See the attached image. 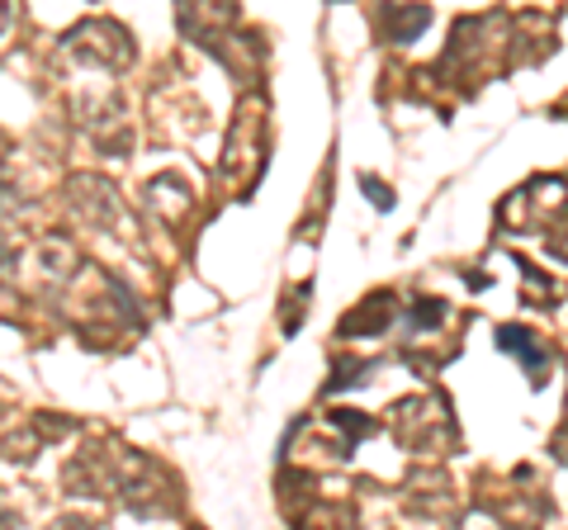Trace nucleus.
Listing matches in <instances>:
<instances>
[{
	"label": "nucleus",
	"instance_id": "obj_1",
	"mask_svg": "<svg viewBox=\"0 0 568 530\" xmlns=\"http://www.w3.org/2000/svg\"><path fill=\"white\" fill-rule=\"evenodd\" d=\"M503 346H507V350H517V356L526 360L530 375H540V365H545V360H540V350L526 342V332H511V327H507V332H503Z\"/></svg>",
	"mask_w": 568,
	"mask_h": 530
}]
</instances>
